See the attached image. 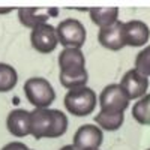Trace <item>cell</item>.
Masks as SVG:
<instances>
[{"label": "cell", "mask_w": 150, "mask_h": 150, "mask_svg": "<svg viewBox=\"0 0 150 150\" xmlns=\"http://www.w3.org/2000/svg\"><path fill=\"white\" fill-rule=\"evenodd\" d=\"M68 131V117L53 108H35L30 111V135L36 140L59 138Z\"/></svg>", "instance_id": "obj_1"}, {"label": "cell", "mask_w": 150, "mask_h": 150, "mask_svg": "<svg viewBox=\"0 0 150 150\" xmlns=\"http://www.w3.org/2000/svg\"><path fill=\"white\" fill-rule=\"evenodd\" d=\"M59 68L60 83L69 90L84 87L89 80V74L86 69V57L78 48H65L59 54Z\"/></svg>", "instance_id": "obj_2"}, {"label": "cell", "mask_w": 150, "mask_h": 150, "mask_svg": "<svg viewBox=\"0 0 150 150\" xmlns=\"http://www.w3.org/2000/svg\"><path fill=\"white\" fill-rule=\"evenodd\" d=\"M63 102H65L66 110L72 116L86 117L95 111L98 98H96L95 90L84 86V87H78V89L68 90Z\"/></svg>", "instance_id": "obj_3"}, {"label": "cell", "mask_w": 150, "mask_h": 150, "mask_svg": "<svg viewBox=\"0 0 150 150\" xmlns=\"http://www.w3.org/2000/svg\"><path fill=\"white\" fill-rule=\"evenodd\" d=\"M24 95L35 108H50L56 99L51 83L42 77H33L24 83Z\"/></svg>", "instance_id": "obj_4"}, {"label": "cell", "mask_w": 150, "mask_h": 150, "mask_svg": "<svg viewBox=\"0 0 150 150\" xmlns=\"http://www.w3.org/2000/svg\"><path fill=\"white\" fill-rule=\"evenodd\" d=\"M56 33H57L59 44L63 45L65 48L81 50L87 38L84 24L75 18H66L63 21H60L56 27Z\"/></svg>", "instance_id": "obj_5"}, {"label": "cell", "mask_w": 150, "mask_h": 150, "mask_svg": "<svg viewBox=\"0 0 150 150\" xmlns=\"http://www.w3.org/2000/svg\"><path fill=\"white\" fill-rule=\"evenodd\" d=\"M129 101L131 99L123 92L120 84H108L104 87L98 99L101 111L107 112H125V110L129 107Z\"/></svg>", "instance_id": "obj_6"}, {"label": "cell", "mask_w": 150, "mask_h": 150, "mask_svg": "<svg viewBox=\"0 0 150 150\" xmlns=\"http://www.w3.org/2000/svg\"><path fill=\"white\" fill-rule=\"evenodd\" d=\"M30 42L38 53H42V54L53 53L59 44L56 27H53L51 24H47V23L41 24V26H36L35 29H32Z\"/></svg>", "instance_id": "obj_7"}, {"label": "cell", "mask_w": 150, "mask_h": 150, "mask_svg": "<svg viewBox=\"0 0 150 150\" xmlns=\"http://www.w3.org/2000/svg\"><path fill=\"white\" fill-rule=\"evenodd\" d=\"M104 141L102 129L98 128L96 125H83L77 129L74 135L72 146L77 150H99Z\"/></svg>", "instance_id": "obj_8"}, {"label": "cell", "mask_w": 150, "mask_h": 150, "mask_svg": "<svg viewBox=\"0 0 150 150\" xmlns=\"http://www.w3.org/2000/svg\"><path fill=\"white\" fill-rule=\"evenodd\" d=\"M120 87L129 99H141L143 96H146V92L149 89V78L141 75L137 69H129L123 75Z\"/></svg>", "instance_id": "obj_9"}, {"label": "cell", "mask_w": 150, "mask_h": 150, "mask_svg": "<svg viewBox=\"0 0 150 150\" xmlns=\"http://www.w3.org/2000/svg\"><path fill=\"white\" fill-rule=\"evenodd\" d=\"M98 41L107 50L120 51L123 47H126V44H125V33H123V23L117 21L110 27L99 29Z\"/></svg>", "instance_id": "obj_10"}, {"label": "cell", "mask_w": 150, "mask_h": 150, "mask_svg": "<svg viewBox=\"0 0 150 150\" xmlns=\"http://www.w3.org/2000/svg\"><path fill=\"white\" fill-rule=\"evenodd\" d=\"M59 14V9L50 8V9H42V8H21L18 9V18L20 23L24 27L35 29L36 26H41L48 21V18L56 17Z\"/></svg>", "instance_id": "obj_11"}, {"label": "cell", "mask_w": 150, "mask_h": 150, "mask_svg": "<svg viewBox=\"0 0 150 150\" xmlns=\"http://www.w3.org/2000/svg\"><path fill=\"white\" fill-rule=\"evenodd\" d=\"M123 33H125V44L129 47H143L149 42L150 30L147 24L140 20H132L123 23Z\"/></svg>", "instance_id": "obj_12"}, {"label": "cell", "mask_w": 150, "mask_h": 150, "mask_svg": "<svg viewBox=\"0 0 150 150\" xmlns=\"http://www.w3.org/2000/svg\"><path fill=\"white\" fill-rule=\"evenodd\" d=\"M6 126L8 131L18 138H24V137L30 135V111L23 108L12 110L8 114Z\"/></svg>", "instance_id": "obj_13"}, {"label": "cell", "mask_w": 150, "mask_h": 150, "mask_svg": "<svg viewBox=\"0 0 150 150\" xmlns=\"http://www.w3.org/2000/svg\"><path fill=\"white\" fill-rule=\"evenodd\" d=\"M119 8H93V9H89V14H90V18L93 21V24L99 29H105V27H110L112 26L114 23H117L119 20Z\"/></svg>", "instance_id": "obj_14"}, {"label": "cell", "mask_w": 150, "mask_h": 150, "mask_svg": "<svg viewBox=\"0 0 150 150\" xmlns=\"http://www.w3.org/2000/svg\"><path fill=\"white\" fill-rule=\"evenodd\" d=\"M125 120L123 112H107V111H99L95 116V122L98 128L105 129V131H117Z\"/></svg>", "instance_id": "obj_15"}, {"label": "cell", "mask_w": 150, "mask_h": 150, "mask_svg": "<svg viewBox=\"0 0 150 150\" xmlns=\"http://www.w3.org/2000/svg\"><path fill=\"white\" fill-rule=\"evenodd\" d=\"M132 117L144 126H150V93L138 99L132 107Z\"/></svg>", "instance_id": "obj_16"}, {"label": "cell", "mask_w": 150, "mask_h": 150, "mask_svg": "<svg viewBox=\"0 0 150 150\" xmlns=\"http://www.w3.org/2000/svg\"><path fill=\"white\" fill-rule=\"evenodd\" d=\"M18 83V74L17 71L8 63L0 62V93H5L12 90Z\"/></svg>", "instance_id": "obj_17"}, {"label": "cell", "mask_w": 150, "mask_h": 150, "mask_svg": "<svg viewBox=\"0 0 150 150\" xmlns=\"http://www.w3.org/2000/svg\"><path fill=\"white\" fill-rule=\"evenodd\" d=\"M134 69H137L144 77H150V45H147L144 50H141L137 54Z\"/></svg>", "instance_id": "obj_18"}, {"label": "cell", "mask_w": 150, "mask_h": 150, "mask_svg": "<svg viewBox=\"0 0 150 150\" xmlns=\"http://www.w3.org/2000/svg\"><path fill=\"white\" fill-rule=\"evenodd\" d=\"M2 150H29V147L21 141H12V143H8L6 146H3Z\"/></svg>", "instance_id": "obj_19"}, {"label": "cell", "mask_w": 150, "mask_h": 150, "mask_svg": "<svg viewBox=\"0 0 150 150\" xmlns=\"http://www.w3.org/2000/svg\"><path fill=\"white\" fill-rule=\"evenodd\" d=\"M60 150H77V149H75L72 144H68V146H63V147H62Z\"/></svg>", "instance_id": "obj_20"}, {"label": "cell", "mask_w": 150, "mask_h": 150, "mask_svg": "<svg viewBox=\"0 0 150 150\" xmlns=\"http://www.w3.org/2000/svg\"><path fill=\"white\" fill-rule=\"evenodd\" d=\"M9 12H12V9H0V15H3V14H9Z\"/></svg>", "instance_id": "obj_21"}, {"label": "cell", "mask_w": 150, "mask_h": 150, "mask_svg": "<svg viewBox=\"0 0 150 150\" xmlns=\"http://www.w3.org/2000/svg\"><path fill=\"white\" fill-rule=\"evenodd\" d=\"M147 150H150V149H147Z\"/></svg>", "instance_id": "obj_22"}, {"label": "cell", "mask_w": 150, "mask_h": 150, "mask_svg": "<svg viewBox=\"0 0 150 150\" xmlns=\"http://www.w3.org/2000/svg\"><path fill=\"white\" fill-rule=\"evenodd\" d=\"M29 150H30V149H29Z\"/></svg>", "instance_id": "obj_23"}]
</instances>
